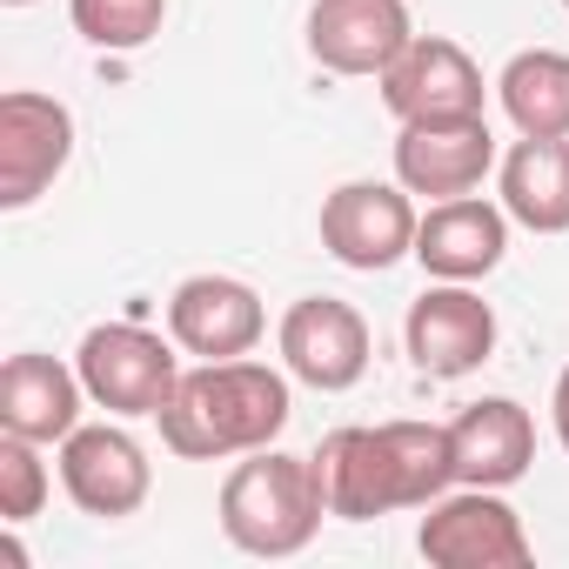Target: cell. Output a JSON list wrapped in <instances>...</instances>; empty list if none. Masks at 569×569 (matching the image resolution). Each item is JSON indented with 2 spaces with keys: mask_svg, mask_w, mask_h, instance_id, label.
I'll list each match as a JSON object with an SVG mask.
<instances>
[{
  "mask_svg": "<svg viewBox=\"0 0 569 569\" xmlns=\"http://www.w3.org/2000/svg\"><path fill=\"white\" fill-rule=\"evenodd\" d=\"M502 114L516 121V134H536V141H562L569 134V54L556 48H522L502 81Z\"/></svg>",
  "mask_w": 569,
  "mask_h": 569,
  "instance_id": "d6986e66",
  "label": "cell"
},
{
  "mask_svg": "<svg viewBox=\"0 0 569 569\" xmlns=\"http://www.w3.org/2000/svg\"><path fill=\"white\" fill-rule=\"evenodd\" d=\"M549 409H556V442L569 449V369L556 376V402H549Z\"/></svg>",
  "mask_w": 569,
  "mask_h": 569,
  "instance_id": "7402d4cb",
  "label": "cell"
},
{
  "mask_svg": "<svg viewBox=\"0 0 569 569\" xmlns=\"http://www.w3.org/2000/svg\"><path fill=\"white\" fill-rule=\"evenodd\" d=\"M562 14H569V0H562Z\"/></svg>",
  "mask_w": 569,
  "mask_h": 569,
  "instance_id": "cb8c5ba5",
  "label": "cell"
},
{
  "mask_svg": "<svg viewBox=\"0 0 569 569\" xmlns=\"http://www.w3.org/2000/svg\"><path fill=\"white\" fill-rule=\"evenodd\" d=\"M496 168V134L489 121H402L396 134V181L429 201L476 194L482 174Z\"/></svg>",
  "mask_w": 569,
  "mask_h": 569,
  "instance_id": "8fae6325",
  "label": "cell"
},
{
  "mask_svg": "<svg viewBox=\"0 0 569 569\" xmlns=\"http://www.w3.org/2000/svg\"><path fill=\"white\" fill-rule=\"evenodd\" d=\"M68 14L81 28V41L108 48V54H128V48H148L168 21V0H68Z\"/></svg>",
  "mask_w": 569,
  "mask_h": 569,
  "instance_id": "ffe728a7",
  "label": "cell"
},
{
  "mask_svg": "<svg viewBox=\"0 0 569 569\" xmlns=\"http://www.w3.org/2000/svg\"><path fill=\"white\" fill-rule=\"evenodd\" d=\"M376 81L396 121H476L482 114V68L449 34H416Z\"/></svg>",
  "mask_w": 569,
  "mask_h": 569,
  "instance_id": "52a82bcc",
  "label": "cell"
},
{
  "mask_svg": "<svg viewBox=\"0 0 569 569\" xmlns=\"http://www.w3.org/2000/svg\"><path fill=\"white\" fill-rule=\"evenodd\" d=\"M74 369L88 382V402H101L108 416H161V402L181 382L174 349L154 329H141V322H101V329H88Z\"/></svg>",
  "mask_w": 569,
  "mask_h": 569,
  "instance_id": "277c9868",
  "label": "cell"
},
{
  "mask_svg": "<svg viewBox=\"0 0 569 569\" xmlns=\"http://www.w3.org/2000/svg\"><path fill=\"white\" fill-rule=\"evenodd\" d=\"M322 516H329V496H322L316 456L254 449L221 482V529L248 556H296V549H309Z\"/></svg>",
  "mask_w": 569,
  "mask_h": 569,
  "instance_id": "3957f363",
  "label": "cell"
},
{
  "mask_svg": "<svg viewBox=\"0 0 569 569\" xmlns=\"http://www.w3.org/2000/svg\"><path fill=\"white\" fill-rule=\"evenodd\" d=\"M409 41V0H316L309 8V54L329 74H382Z\"/></svg>",
  "mask_w": 569,
  "mask_h": 569,
  "instance_id": "5bb4252c",
  "label": "cell"
},
{
  "mask_svg": "<svg viewBox=\"0 0 569 569\" xmlns=\"http://www.w3.org/2000/svg\"><path fill=\"white\" fill-rule=\"evenodd\" d=\"M416 549L436 569H522L536 556L529 549V529L502 502V489H469V482L429 502Z\"/></svg>",
  "mask_w": 569,
  "mask_h": 569,
  "instance_id": "5b68a950",
  "label": "cell"
},
{
  "mask_svg": "<svg viewBox=\"0 0 569 569\" xmlns=\"http://www.w3.org/2000/svg\"><path fill=\"white\" fill-rule=\"evenodd\" d=\"M369 322L336 302V296H302L289 316H281V362H289L296 382L322 389V396H342L369 376Z\"/></svg>",
  "mask_w": 569,
  "mask_h": 569,
  "instance_id": "30bf717a",
  "label": "cell"
},
{
  "mask_svg": "<svg viewBox=\"0 0 569 569\" xmlns=\"http://www.w3.org/2000/svg\"><path fill=\"white\" fill-rule=\"evenodd\" d=\"M316 476L329 496V516L376 522L389 509H429L456 489V442L442 422H376V429H336L316 449Z\"/></svg>",
  "mask_w": 569,
  "mask_h": 569,
  "instance_id": "6da1fadb",
  "label": "cell"
},
{
  "mask_svg": "<svg viewBox=\"0 0 569 569\" xmlns=\"http://www.w3.org/2000/svg\"><path fill=\"white\" fill-rule=\"evenodd\" d=\"M402 342H409V362L422 376L456 382V376H469V369H482L496 356V309L469 289V281H436L422 302H409Z\"/></svg>",
  "mask_w": 569,
  "mask_h": 569,
  "instance_id": "9c48e42d",
  "label": "cell"
},
{
  "mask_svg": "<svg viewBox=\"0 0 569 569\" xmlns=\"http://www.w3.org/2000/svg\"><path fill=\"white\" fill-rule=\"evenodd\" d=\"M48 502V462H41V442L28 436H8L0 429V522H34Z\"/></svg>",
  "mask_w": 569,
  "mask_h": 569,
  "instance_id": "44dd1931",
  "label": "cell"
},
{
  "mask_svg": "<svg viewBox=\"0 0 569 569\" xmlns=\"http://www.w3.org/2000/svg\"><path fill=\"white\" fill-rule=\"evenodd\" d=\"M154 422H161V442L188 462L254 456L289 429V376H274L268 362H241V356L181 369Z\"/></svg>",
  "mask_w": 569,
  "mask_h": 569,
  "instance_id": "7a4b0ae2",
  "label": "cell"
},
{
  "mask_svg": "<svg viewBox=\"0 0 569 569\" xmlns=\"http://www.w3.org/2000/svg\"><path fill=\"white\" fill-rule=\"evenodd\" d=\"M81 369L54 362V356H8L0 369V429L28 436V442H68L81 429Z\"/></svg>",
  "mask_w": 569,
  "mask_h": 569,
  "instance_id": "e0dca14e",
  "label": "cell"
},
{
  "mask_svg": "<svg viewBox=\"0 0 569 569\" xmlns=\"http://www.w3.org/2000/svg\"><path fill=\"white\" fill-rule=\"evenodd\" d=\"M74 154V114L54 94H0V208H28L54 188Z\"/></svg>",
  "mask_w": 569,
  "mask_h": 569,
  "instance_id": "ba28073f",
  "label": "cell"
},
{
  "mask_svg": "<svg viewBox=\"0 0 569 569\" xmlns=\"http://www.w3.org/2000/svg\"><path fill=\"white\" fill-rule=\"evenodd\" d=\"M502 254H509V208L482 194L436 201L416 228V261L436 281H482L489 268H502Z\"/></svg>",
  "mask_w": 569,
  "mask_h": 569,
  "instance_id": "9a60e30c",
  "label": "cell"
},
{
  "mask_svg": "<svg viewBox=\"0 0 569 569\" xmlns=\"http://www.w3.org/2000/svg\"><path fill=\"white\" fill-rule=\"evenodd\" d=\"M502 208H509V221H522L536 234H569V134L562 141L522 134L502 154Z\"/></svg>",
  "mask_w": 569,
  "mask_h": 569,
  "instance_id": "ac0fdd59",
  "label": "cell"
},
{
  "mask_svg": "<svg viewBox=\"0 0 569 569\" xmlns=\"http://www.w3.org/2000/svg\"><path fill=\"white\" fill-rule=\"evenodd\" d=\"M61 482H68L74 509L114 522V516H134V509L148 502L154 469H148V456H141V442H134L128 429H108V422L88 429V422H81V429L61 442Z\"/></svg>",
  "mask_w": 569,
  "mask_h": 569,
  "instance_id": "4fadbf2b",
  "label": "cell"
},
{
  "mask_svg": "<svg viewBox=\"0 0 569 569\" xmlns=\"http://www.w3.org/2000/svg\"><path fill=\"white\" fill-rule=\"evenodd\" d=\"M8 8H28V0H8Z\"/></svg>",
  "mask_w": 569,
  "mask_h": 569,
  "instance_id": "603a6c76",
  "label": "cell"
},
{
  "mask_svg": "<svg viewBox=\"0 0 569 569\" xmlns=\"http://www.w3.org/2000/svg\"><path fill=\"white\" fill-rule=\"evenodd\" d=\"M416 228L422 214L402 181H342L322 201V248L356 274H382L416 254Z\"/></svg>",
  "mask_w": 569,
  "mask_h": 569,
  "instance_id": "8992f818",
  "label": "cell"
},
{
  "mask_svg": "<svg viewBox=\"0 0 569 569\" xmlns=\"http://www.w3.org/2000/svg\"><path fill=\"white\" fill-rule=\"evenodd\" d=\"M268 316H261V296L234 274H188L181 289L168 296V336L201 356V362H228V356H248L261 342Z\"/></svg>",
  "mask_w": 569,
  "mask_h": 569,
  "instance_id": "7c38bea8",
  "label": "cell"
},
{
  "mask_svg": "<svg viewBox=\"0 0 569 569\" xmlns=\"http://www.w3.org/2000/svg\"><path fill=\"white\" fill-rule=\"evenodd\" d=\"M449 442H456V482H469V489H509L536 462V422L509 396L469 402L449 422Z\"/></svg>",
  "mask_w": 569,
  "mask_h": 569,
  "instance_id": "2e32d148",
  "label": "cell"
}]
</instances>
